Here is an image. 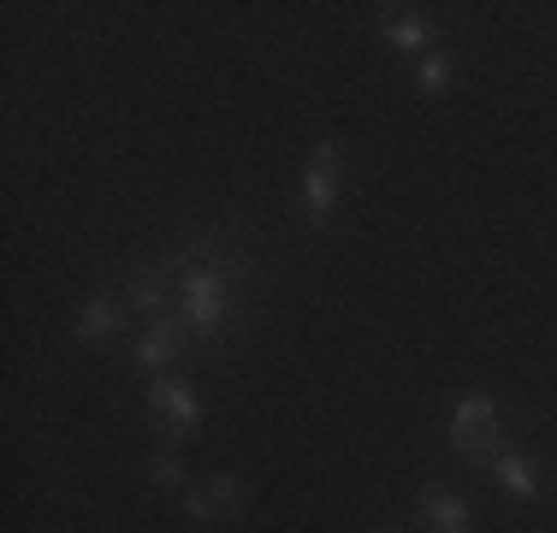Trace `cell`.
Returning <instances> with one entry per match:
<instances>
[{"instance_id":"cell-1","label":"cell","mask_w":557,"mask_h":533,"mask_svg":"<svg viewBox=\"0 0 557 533\" xmlns=\"http://www.w3.org/2000/svg\"><path fill=\"white\" fill-rule=\"evenodd\" d=\"M510 416H504V404L493 392H469L457 404V416H450V445H457V457L481 462V469H493V462L510 450Z\"/></svg>"},{"instance_id":"cell-2","label":"cell","mask_w":557,"mask_h":533,"mask_svg":"<svg viewBox=\"0 0 557 533\" xmlns=\"http://www.w3.org/2000/svg\"><path fill=\"white\" fill-rule=\"evenodd\" d=\"M338 178H344V149L333 137H321L309 149V178H302V220L321 225V232L338 220Z\"/></svg>"},{"instance_id":"cell-3","label":"cell","mask_w":557,"mask_h":533,"mask_svg":"<svg viewBox=\"0 0 557 533\" xmlns=\"http://www.w3.org/2000/svg\"><path fill=\"white\" fill-rule=\"evenodd\" d=\"M149 416H154V433H161V445H178V438H190L196 426H202V409H196V392L184 380H161L149 385Z\"/></svg>"},{"instance_id":"cell-4","label":"cell","mask_w":557,"mask_h":533,"mask_svg":"<svg viewBox=\"0 0 557 533\" xmlns=\"http://www.w3.org/2000/svg\"><path fill=\"white\" fill-rule=\"evenodd\" d=\"M196 350V338H190V326H184V314L172 309L161 320H149V326L131 338V362L137 368H172L178 356H190Z\"/></svg>"},{"instance_id":"cell-5","label":"cell","mask_w":557,"mask_h":533,"mask_svg":"<svg viewBox=\"0 0 557 533\" xmlns=\"http://www.w3.org/2000/svg\"><path fill=\"white\" fill-rule=\"evenodd\" d=\"M249 498H256V486H249L244 474H214L208 486H190L184 492V516L190 522H232V516H244L249 510Z\"/></svg>"},{"instance_id":"cell-6","label":"cell","mask_w":557,"mask_h":533,"mask_svg":"<svg viewBox=\"0 0 557 533\" xmlns=\"http://www.w3.org/2000/svg\"><path fill=\"white\" fill-rule=\"evenodd\" d=\"M125 320H131L125 297H89V309L77 314L72 338L77 344H113V338H125Z\"/></svg>"},{"instance_id":"cell-7","label":"cell","mask_w":557,"mask_h":533,"mask_svg":"<svg viewBox=\"0 0 557 533\" xmlns=\"http://www.w3.org/2000/svg\"><path fill=\"white\" fill-rule=\"evenodd\" d=\"M421 522H428V533H469V504L462 498H450L445 486H428L421 492Z\"/></svg>"},{"instance_id":"cell-8","label":"cell","mask_w":557,"mask_h":533,"mask_svg":"<svg viewBox=\"0 0 557 533\" xmlns=\"http://www.w3.org/2000/svg\"><path fill=\"white\" fill-rule=\"evenodd\" d=\"M380 24H386V42L392 48H404V53H433V24L428 18H409V7H380Z\"/></svg>"},{"instance_id":"cell-9","label":"cell","mask_w":557,"mask_h":533,"mask_svg":"<svg viewBox=\"0 0 557 533\" xmlns=\"http://www.w3.org/2000/svg\"><path fill=\"white\" fill-rule=\"evenodd\" d=\"M493 474H498V486L510 492V498H540V474L528 469V462L516 457V450H504V457L493 462Z\"/></svg>"},{"instance_id":"cell-10","label":"cell","mask_w":557,"mask_h":533,"mask_svg":"<svg viewBox=\"0 0 557 533\" xmlns=\"http://www.w3.org/2000/svg\"><path fill=\"white\" fill-rule=\"evenodd\" d=\"M154 486H161V492H190V486H184V450L178 445H161V450H154Z\"/></svg>"},{"instance_id":"cell-11","label":"cell","mask_w":557,"mask_h":533,"mask_svg":"<svg viewBox=\"0 0 557 533\" xmlns=\"http://www.w3.org/2000/svg\"><path fill=\"white\" fill-rule=\"evenodd\" d=\"M416 84L428 89V96H440V89L450 84V53H440V48L421 53V60H416Z\"/></svg>"},{"instance_id":"cell-12","label":"cell","mask_w":557,"mask_h":533,"mask_svg":"<svg viewBox=\"0 0 557 533\" xmlns=\"http://www.w3.org/2000/svg\"><path fill=\"white\" fill-rule=\"evenodd\" d=\"M380 533H392V528H380Z\"/></svg>"}]
</instances>
